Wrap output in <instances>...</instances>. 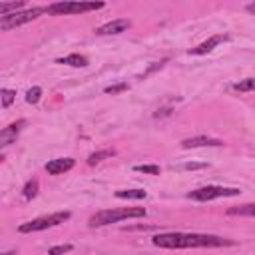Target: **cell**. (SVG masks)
Instances as JSON below:
<instances>
[{"instance_id": "cell-1", "label": "cell", "mask_w": 255, "mask_h": 255, "mask_svg": "<svg viewBox=\"0 0 255 255\" xmlns=\"http://www.w3.org/2000/svg\"><path fill=\"white\" fill-rule=\"evenodd\" d=\"M151 243L161 249H189V247H223L231 245L229 239L209 233H157L151 237Z\"/></svg>"}, {"instance_id": "cell-2", "label": "cell", "mask_w": 255, "mask_h": 255, "mask_svg": "<svg viewBox=\"0 0 255 255\" xmlns=\"http://www.w3.org/2000/svg\"><path fill=\"white\" fill-rule=\"evenodd\" d=\"M143 207H120V209H102L90 217V227H104L110 223H118L122 219H131V217H145Z\"/></svg>"}, {"instance_id": "cell-3", "label": "cell", "mask_w": 255, "mask_h": 255, "mask_svg": "<svg viewBox=\"0 0 255 255\" xmlns=\"http://www.w3.org/2000/svg\"><path fill=\"white\" fill-rule=\"evenodd\" d=\"M104 8L102 0H64L48 6V14L52 16H68V14H84L92 10Z\"/></svg>"}, {"instance_id": "cell-4", "label": "cell", "mask_w": 255, "mask_h": 255, "mask_svg": "<svg viewBox=\"0 0 255 255\" xmlns=\"http://www.w3.org/2000/svg\"><path fill=\"white\" fill-rule=\"evenodd\" d=\"M44 12H48V8L36 6V8H30V10H18V12L0 16V30H2V32L14 30V28H18V26H22V24H28V22L36 20V18L42 16Z\"/></svg>"}, {"instance_id": "cell-5", "label": "cell", "mask_w": 255, "mask_h": 255, "mask_svg": "<svg viewBox=\"0 0 255 255\" xmlns=\"http://www.w3.org/2000/svg\"><path fill=\"white\" fill-rule=\"evenodd\" d=\"M70 219V211H56V213H50V215H42L38 219H32V221H26L22 225H18V231L20 233H34V231H44V229H50V227H56L64 221Z\"/></svg>"}, {"instance_id": "cell-6", "label": "cell", "mask_w": 255, "mask_h": 255, "mask_svg": "<svg viewBox=\"0 0 255 255\" xmlns=\"http://www.w3.org/2000/svg\"><path fill=\"white\" fill-rule=\"evenodd\" d=\"M241 191L237 187H221V185H205V187H197L193 191L187 193V199L193 201H211L217 197H235Z\"/></svg>"}, {"instance_id": "cell-7", "label": "cell", "mask_w": 255, "mask_h": 255, "mask_svg": "<svg viewBox=\"0 0 255 255\" xmlns=\"http://www.w3.org/2000/svg\"><path fill=\"white\" fill-rule=\"evenodd\" d=\"M223 141L217 137H209V135H193L181 141L183 149H193V147H221Z\"/></svg>"}, {"instance_id": "cell-8", "label": "cell", "mask_w": 255, "mask_h": 255, "mask_svg": "<svg viewBox=\"0 0 255 255\" xmlns=\"http://www.w3.org/2000/svg\"><path fill=\"white\" fill-rule=\"evenodd\" d=\"M129 26H131V22H129L128 18H118V20L106 22V24H102L100 28H96V34H98V36H112V34H122V32H126Z\"/></svg>"}, {"instance_id": "cell-9", "label": "cell", "mask_w": 255, "mask_h": 255, "mask_svg": "<svg viewBox=\"0 0 255 255\" xmlns=\"http://www.w3.org/2000/svg\"><path fill=\"white\" fill-rule=\"evenodd\" d=\"M24 126H26V120H18V122H14V124L6 126V128L0 131V145H2V147L10 145V143L16 139V135L22 131V128H24Z\"/></svg>"}, {"instance_id": "cell-10", "label": "cell", "mask_w": 255, "mask_h": 255, "mask_svg": "<svg viewBox=\"0 0 255 255\" xmlns=\"http://www.w3.org/2000/svg\"><path fill=\"white\" fill-rule=\"evenodd\" d=\"M74 165H76V161L72 157H58V159H52L46 163V171L50 175H62V173L70 171Z\"/></svg>"}, {"instance_id": "cell-11", "label": "cell", "mask_w": 255, "mask_h": 255, "mask_svg": "<svg viewBox=\"0 0 255 255\" xmlns=\"http://www.w3.org/2000/svg\"><path fill=\"white\" fill-rule=\"evenodd\" d=\"M227 40V36H223V34H215V36H211V38H207L205 42H201L199 46H195V48H191L189 50V54H193V56H201V54H207V52H211L217 44H221V42H225Z\"/></svg>"}, {"instance_id": "cell-12", "label": "cell", "mask_w": 255, "mask_h": 255, "mask_svg": "<svg viewBox=\"0 0 255 255\" xmlns=\"http://www.w3.org/2000/svg\"><path fill=\"white\" fill-rule=\"evenodd\" d=\"M56 62L58 64L72 66V68H86L88 66V58L82 56V54H70V56H64V58H58Z\"/></svg>"}, {"instance_id": "cell-13", "label": "cell", "mask_w": 255, "mask_h": 255, "mask_svg": "<svg viewBox=\"0 0 255 255\" xmlns=\"http://www.w3.org/2000/svg\"><path fill=\"white\" fill-rule=\"evenodd\" d=\"M229 215H243V217H255V203H245V205H237L227 209Z\"/></svg>"}, {"instance_id": "cell-14", "label": "cell", "mask_w": 255, "mask_h": 255, "mask_svg": "<svg viewBox=\"0 0 255 255\" xmlns=\"http://www.w3.org/2000/svg\"><path fill=\"white\" fill-rule=\"evenodd\" d=\"M147 193L143 189H120L116 191V197L120 199H143Z\"/></svg>"}, {"instance_id": "cell-15", "label": "cell", "mask_w": 255, "mask_h": 255, "mask_svg": "<svg viewBox=\"0 0 255 255\" xmlns=\"http://www.w3.org/2000/svg\"><path fill=\"white\" fill-rule=\"evenodd\" d=\"M112 155H114V149H102V151H94V153H90V155H88V165H96V163H100L102 159L112 157Z\"/></svg>"}, {"instance_id": "cell-16", "label": "cell", "mask_w": 255, "mask_h": 255, "mask_svg": "<svg viewBox=\"0 0 255 255\" xmlns=\"http://www.w3.org/2000/svg\"><path fill=\"white\" fill-rule=\"evenodd\" d=\"M22 6H24V0H16V2H2V4H0V16L12 14V10H14V12H18Z\"/></svg>"}, {"instance_id": "cell-17", "label": "cell", "mask_w": 255, "mask_h": 255, "mask_svg": "<svg viewBox=\"0 0 255 255\" xmlns=\"http://www.w3.org/2000/svg\"><path fill=\"white\" fill-rule=\"evenodd\" d=\"M235 92H255V78H245L233 86Z\"/></svg>"}, {"instance_id": "cell-18", "label": "cell", "mask_w": 255, "mask_h": 255, "mask_svg": "<svg viewBox=\"0 0 255 255\" xmlns=\"http://www.w3.org/2000/svg\"><path fill=\"white\" fill-rule=\"evenodd\" d=\"M36 193H38V179H30L24 185L22 195H24V199H32V197H36Z\"/></svg>"}, {"instance_id": "cell-19", "label": "cell", "mask_w": 255, "mask_h": 255, "mask_svg": "<svg viewBox=\"0 0 255 255\" xmlns=\"http://www.w3.org/2000/svg\"><path fill=\"white\" fill-rule=\"evenodd\" d=\"M40 96H42V88L34 86V88H30V90L26 92V102H28V104H38V102H40Z\"/></svg>"}, {"instance_id": "cell-20", "label": "cell", "mask_w": 255, "mask_h": 255, "mask_svg": "<svg viewBox=\"0 0 255 255\" xmlns=\"http://www.w3.org/2000/svg\"><path fill=\"white\" fill-rule=\"evenodd\" d=\"M0 96H2V108H8V106L14 102V98H16V92H14V90H8V88H4V90L0 92Z\"/></svg>"}, {"instance_id": "cell-21", "label": "cell", "mask_w": 255, "mask_h": 255, "mask_svg": "<svg viewBox=\"0 0 255 255\" xmlns=\"http://www.w3.org/2000/svg\"><path fill=\"white\" fill-rule=\"evenodd\" d=\"M126 90H128V82H120V84L108 86V88H106L104 92H106V94H112V96H114V94H120V92H126Z\"/></svg>"}, {"instance_id": "cell-22", "label": "cell", "mask_w": 255, "mask_h": 255, "mask_svg": "<svg viewBox=\"0 0 255 255\" xmlns=\"http://www.w3.org/2000/svg\"><path fill=\"white\" fill-rule=\"evenodd\" d=\"M139 173H149V175H159V167L157 165H135L133 167Z\"/></svg>"}, {"instance_id": "cell-23", "label": "cell", "mask_w": 255, "mask_h": 255, "mask_svg": "<svg viewBox=\"0 0 255 255\" xmlns=\"http://www.w3.org/2000/svg\"><path fill=\"white\" fill-rule=\"evenodd\" d=\"M72 249H74V245H56V247L48 249V253L50 255H60V253H70Z\"/></svg>"}, {"instance_id": "cell-24", "label": "cell", "mask_w": 255, "mask_h": 255, "mask_svg": "<svg viewBox=\"0 0 255 255\" xmlns=\"http://www.w3.org/2000/svg\"><path fill=\"white\" fill-rule=\"evenodd\" d=\"M163 64H165V60H161V62H157V64H153V66H151V68H149V70H147V72L143 74V78H145V76H149L151 72H155V70H159V68H161Z\"/></svg>"}, {"instance_id": "cell-25", "label": "cell", "mask_w": 255, "mask_h": 255, "mask_svg": "<svg viewBox=\"0 0 255 255\" xmlns=\"http://www.w3.org/2000/svg\"><path fill=\"white\" fill-rule=\"evenodd\" d=\"M201 167H205V163H185V165H181V169H201Z\"/></svg>"}, {"instance_id": "cell-26", "label": "cell", "mask_w": 255, "mask_h": 255, "mask_svg": "<svg viewBox=\"0 0 255 255\" xmlns=\"http://www.w3.org/2000/svg\"><path fill=\"white\" fill-rule=\"evenodd\" d=\"M247 12H249V14H253V16H255V2H251V4H249V6H247Z\"/></svg>"}]
</instances>
